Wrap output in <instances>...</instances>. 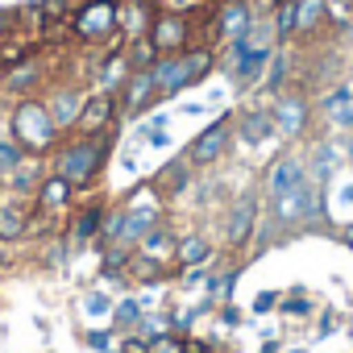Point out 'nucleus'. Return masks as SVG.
Masks as SVG:
<instances>
[{
	"mask_svg": "<svg viewBox=\"0 0 353 353\" xmlns=\"http://www.w3.org/2000/svg\"><path fill=\"white\" fill-rule=\"evenodd\" d=\"M154 345V353H183L188 349V341L179 336V332H166V336H158V341H150Z\"/></svg>",
	"mask_w": 353,
	"mask_h": 353,
	"instance_id": "473e14b6",
	"label": "nucleus"
},
{
	"mask_svg": "<svg viewBox=\"0 0 353 353\" xmlns=\"http://www.w3.org/2000/svg\"><path fill=\"white\" fill-rule=\"evenodd\" d=\"M274 299H279L274 291H266V295H258V299H254V316H262V312H270V303H274Z\"/></svg>",
	"mask_w": 353,
	"mask_h": 353,
	"instance_id": "e433bc0d",
	"label": "nucleus"
},
{
	"mask_svg": "<svg viewBox=\"0 0 353 353\" xmlns=\"http://www.w3.org/2000/svg\"><path fill=\"white\" fill-rule=\"evenodd\" d=\"M5 34H9V30H5V26H0V42H5Z\"/></svg>",
	"mask_w": 353,
	"mask_h": 353,
	"instance_id": "37998d69",
	"label": "nucleus"
},
{
	"mask_svg": "<svg viewBox=\"0 0 353 353\" xmlns=\"http://www.w3.org/2000/svg\"><path fill=\"white\" fill-rule=\"evenodd\" d=\"M208 38L212 42H221V46H233V42H241L250 30H254V5L250 0H216V5L208 9Z\"/></svg>",
	"mask_w": 353,
	"mask_h": 353,
	"instance_id": "1a4fd4ad",
	"label": "nucleus"
},
{
	"mask_svg": "<svg viewBox=\"0 0 353 353\" xmlns=\"http://www.w3.org/2000/svg\"><path fill=\"white\" fill-rule=\"evenodd\" d=\"M233 137H237L241 145H266L270 137H279V133H274V121H270V108L250 104V108L233 112Z\"/></svg>",
	"mask_w": 353,
	"mask_h": 353,
	"instance_id": "aec40b11",
	"label": "nucleus"
},
{
	"mask_svg": "<svg viewBox=\"0 0 353 353\" xmlns=\"http://www.w3.org/2000/svg\"><path fill=\"white\" fill-rule=\"evenodd\" d=\"M183 353H212V345H208V341H188Z\"/></svg>",
	"mask_w": 353,
	"mask_h": 353,
	"instance_id": "ea45409f",
	"label": "nucleus"
},
{
	"mask_svg": "<svg viewBox=\"0 0 353 353\" xmlns=\"http://www.w3.org/2000/svg\"><path fill=\"white\" fill-rule=\"evenodd\" d=\"M158 13H183V17H200L212 9V0H154Z\"/></svg>",
	"mask_w": 353,
	"mask_h": 353,
	"instance_id": "c756f323",
	"label": "nucleus"
},
{
	"mask_svg": "<svg viewBox=\"0 0 353 353\" xmlns=\"http://www.w3.org/2000/svg\"><path fill=\"white\" fill-rule=\"evenodd\" d=\"M324 188L316 183V179H307L303 188H295V192H287V196H274V200H266V221H270V229H279V233H303V229H316V225H324Z\"/></svg>",
	"mask_w": 353,
	"mask_h": 353,
	"instance_id": "20e7f679",
	"label": "nucleus"
},
{
	"mask_svg": "<svg viewBox=\"0 0 353 353\" xmlns=\"http://www.w3.org/2000/svg\"><path fill=\"white\" fill-rule=\"evenodd\" d=\"M341 166H345V145H341L336 137H320V141L312 145V158H307L312 179H316L320 188H328L336 174H341Z\"/></svg>",
	"mask_w": 353,
	"mask_h": 353,
	"instance_id": "4be33fe9",
	"label": "nucleus"
},
{
	"mask_svg": "<svg viewBox=\"0 0 353 353\" xmlns=\"http://www.w3.org/2000/svg\"><path fill=\"white\" fill-rule=\"evenodd\" d=\"M316 117L324 121V129H332V133H349L353 129V88L349 83H336V88H328L320 100H316Z\"/></svg>",
	"mask_w": 353,
	"mask_h": 353,
	"instance_id": "f3484780",
	"label": "nucleus"
},
{
	"mask_svg": "<svg viewBox=\"0 0 353 353\" xmlns=\"http://www.w3.org/2000/svg\"><path fill=\"white\" fill-rule=\"evenodd\" d=\"M212 254H216V245L208 241V233H183V237H179V245H174V262H179L183 270L212 262Z\"/></svg>",
	"mask_w": 353,
	"mask_h": 353,
	"instance_id": "bb28decb",
	"label": "nucleus"
},
{
	"mask_svg": "<svg viewBox=\"0 0 353 353\" xmlns=\"http://www.w3.org/2000/svg\"><path fill=\"white\" fill-rule=\"evenodd\" d=\"M192 179H196V166H192V162H188L183 154L174 158V162H166V166H162V170L154 174V183H158V188L166 192V200H179V196H183V192L192 188Z\"/></svg>",
	"mask_w": 353,
	"mask_h": 353,
	"instance_id": "a878e982",
	"label": "nucleus"
},
{
	"mask_svg": "<svg viewBox=\"0 0 353 353\" xmlns=\"http://www.w3.org/2000/svg\"><path fill=\"white\" fill-rule=\"evenodd\" d=\"M341 42L353 50V21H345V26H341Z\"/></svg>",
	"mask_w": 353,
	"mask_h": 353,
	"instance_id": "a19ab883",
	"label": "nucleus"
},
{
	"mask_svg": "<svg viewBox=\"0 0 353 353\" xmlns=\"http://www.w3.org/2000/svg\"><path fill=\"white\" fill-rule=\"evenodd\" d=\"M34 221H38V212H34V200L30 196H17V192L0 196V241H5V245L30 237L34 233Z\"/></svg>",
	"mask_w": 353,
	"mask_h": 353,
	"instance_id": "4468645a",
	"label": "nucleus"
},
{
	"mask_svg": "<svg viewBox=\"0 0 353 353\" xmlns=\"http://www.w3.org/2000/svg\"><path fill=\"white\" fill-rule=\"evenodd\" d=\"M349 88H353V79H349Z\"/></svg>",
	"mask_w": 353,
	"mask_h": 353,
	"instance_id": "a18cd8bd",
	"label": "nucleus"
},
{
	"mask_svg": "<svg viewBox=\"0 0 353 353\" xmlns=\"http://www.w3.org/2000/svg\"><path fill=\"white\" fill-rule=\"evenodd\" d=\"M108 208H112V204H104L100 196H92V204H83V208H71L67 241H71V245H100V233H104Z\"/></svg>",
	"mask_w": 353,
	"mask_h": 353,
	"instance_id": "dca6fc26",
	"label": "nucleus"
},
{
	"mask_svg": "<svg viewBox=\"0 0 353 353\" xmlns=\"http://www.w3.org/2000/svg\"><path fill=\"white\" fill-rule=\"evenodd\" d=\"M312 179V170H307V158L303 154H279L266 174H262V200H274V196H287L295 188H303Z\"/></svg>",
	"mask_w": 353,
	"mask_h": 353,
	"instance_id": "9b49d317",
	"label": "nucleus"
},
{
	"mask_svg": "<svg viewBox=\"0 0 353 353\" xmlns=\"http://www.w3.org/2000/svg\"><path fill=\"white\" fill-rule=\"evenodd\" d=\"M75 196H79V192L63 179V174L46 170V179H42L38 192H34V212H38V216H63V212H71Z\"/></svg>",
	"mask_w": 353,
	"mask_h": 353,
	"instance_id": "6ab92c4d",
	"label": "nucleus"
},
{
	"mask_svg": "<svg viewBox=\"0 0 353 353\" xmlns=\"http://www.w3.org/2000/svg\"><path fill=\"white\" fill-rule=\"evenodd\" d=\"M129 75H133V67H129V59H125V46H117V50L100 54V67H96V92H121Z\"/></svg>",
	"mask_w": 353,
	"mask_h": 353,
	"instance_id": "393cba45",
	"label": "nucleus"
},
{
	"mask_svg": "<svg viewBox=\"0 0 353 353\" xmlns=\"http://www.w3.org/2000/svg\"><path fill=\"white\" fill-rule=\"evenodd\" d=\"M88 345H92V349H112V336H108V332H92Z\"/></svg>",
	"mask_w": 353,
	"mask_h": 353,
	"instance_id": "4c0bfd02",
	"label": "nucleus"
},
{
	"mask_svg": "<svg viewBox=\"0 0 353 353\" xmlns=\"http://www.w3.org/2000/svg\"><path fill=\"white\" fill-rule=\"evenodd\" d=\"M341 145H345V166H353V129L341 137Z\"/></svg>",
	"mask_w": 353,
	"mask_h": 353,
	"instance_id": "58836bf2",
	"label": "nucleus"
},
{
	"mask_svg": "<svg viewBox=\"0 0 353 353\" xmlns=\"http://www.w3.org/2000/svg\"><path fill=\"white\" fill-rule=\"evenodd\" d=\"M108 307H112V303H108L104 291H92V295L83 299V312H88V316H108Z\"/></svg>",
	"mask_w": 353,
	"mask_h": 353,
	"instance_id": "72a5a7b5",
	"label": "nucleus"
},
{
	"mask_svg": "<svg viewBox=\"0 0 353 353\" xmlns=\"http://www.w3.org/2000/svg\"><path fill=\"white\" fill-rule=\"evenodd\" d=\"M46 88H50V71H46V63H42L38 54L26 59V63H17V67H9L5 79H0V96H9V100L42 96Z\"/></svg>",
	"mask_w": 353,
	"mask_h": 353,
	"instance_id": "ddd939ff",
	"label": "nucleus"
},
{
	"mask_svg": "<svg viewBox=\"0 0 353 353\" xmlns=\"http://www.w3.org/2000/svg\"><path fill=\"white\" fill-rule=\"evenodd\" d=\"M117 100H121V117H137V112L154 108V100H158L154 71H133V75L125 79V88L117 92Z\"/></svg>",
	"mask_w": 353,
	"mask_h": 353,
	"instance_id": "5701e85b",
	"label": "nucleus"
},
{
	"mask_svg": "<svg viewBox=\"0 0 353 353\" xmlns=\"http://www.w3.org/2000/svg\"><path fill=\"white\" fill-rule=\"evenodd\" d=\"M345 245L353 250V225H345Z\"/></svg>",
	"mask_w": 353,
	"mask_h": 353,
	"instance_id": "79ce46f5",
	"label": "nucleus"
},
{
	"mask_svg": "<svg viewBox=\"0 0 353 353\" xmlns=\"http://www.w3.org/2000/svg\"><path fill=\"white\" fill-rule=\"evenodd\" d=\"M26 158H30V154H26V150H21V145L9 137V133L0 137V174H13V170L26 162Z\"/></svg>",
	"mask_w": 353,
	"mask_h": 353,
	"instance_id": "7c9ffc66",
	"label": "nucleus"
},
{
	"mask_svg": "<svg viewBox=\"0 0 353 353\" xmlns=\"http://www.w3.org/2000/svg\"><path fill=\"white\" fill-rule=\"evenodd\" d=\"M117 117H121V100H117V92H88V100H83L79 121H75V129H71V133L104 137V133H112Z\"/></svg>",
	"mask_w": 353,
	"mask_h": 353,
	"instance_id": "f8f14e48",
	"label": "nucleus"
},
{
	"mask_svg": "<svg viewBox=\"0 0 353 353\" xmlns=\"http://www.w3.org/2000/svg\"><path fill=\"white\" fill-rule=\"evenodd\" d=\"M42 100H46V108H50V117H54V125L63 129V133H71L75 129V121H79V108H83V100H88V92L79 88V83H67V79H50V88L42 92Z\"/></svg>",
	"mask_w": 353,
	"mask_h": 353,
	"instance_id": "2eb2a0df",
	"label": "nucleus"
},
{
	"mask_svg": "<svg viewBox=\"0 0 353 353\" xmlns=\"http://www.w3.org/2000/svg\"><path fill=\"white\" fill-rule=\"evenodd\" d=\"M112 133L104 137H83V133H67L59 141V150L50 154V170L63 174V179L75 188V192H92L100 183V174L112 158Z\"/></svg>",
	"mask_w": 353,
	"mask_h": 353,
	"instance_id": "f257e3e1",
	"label": "nucleus"
},
{
	"mask_svg": "<svg viewBox=\"0 0 353 353\" xmlns=\"http://www.w3.org/2000/svg\"><path fill=\"white\" fill-rule=\"evenodd\" d=\"M283 312H287V316H295V320H303V316H312V303H307V299H299V295H291V299H283Z\"/></svg>",
	"mask_w": 353,
	"mask_h": 353,
	"instance_id": "f704fd0d",
	"label": "nucleus"
},
{
	"mask_svg": "<svg viewBox=\"0 0 353 353\" xmlns=\"http://www.w3.org/2000/svg\"><path fill=\"white\" fill-rule=\"evenodd\" d=\"M270 54H274V50H266V46H254L250 38L233 42V46H229V67H233V79H237L241 88H254V83L262 79V71H266Z\"/></svg>",
	"mask_w": 353,
	"mask_h": 353,
	"instance_id": "a211bd4d",
	"label": "nucleus"
},
{
	"mask_svg": "<svg viewBox=\"0 0 353 353\" xmlns=\"http://www.w3.org/2000/svg\"><path fill=\"white\" fill-rule=\"evenodd\" d=\"M262 216H266L262 192H258V188H241V192L229 200V208H225V250L241 254V250L258 237Z\"/></svg>",
	"mask_w": 353,
	"mask_h": 353,
	"instance_id": "0eeeda50",
	"label": "nucleus"
},
{
	"mask_svg": "<svg viewBox=\"0 0 353 353\" xmlns=\"http://www.w3.org/2000/svg\"><path fill=\"white\" fill-rule=\"evenodd\" d=\"M125 59H129V67L133 71H150L162 54L154 50V42H150V34L145 38H133V42H125Z\"/></svg>",
	"mask_w": 353,
	"mask_h": 353,
	"instance_id": "cd10ccee",
	"label": "nucleus"
},
{
	"mask_svg": "<svg viewBox=\"0 0 353 353\" xmlns=\"http://www.w3.org/2000/svg\"><path fill=\"white\" fill-rule=\"evenodd\" d=\"M150 42L158 54H183L188 46L200 42V26L196 17H183V13H158L150 26Z\"/></svg>",
	"mask_w": 353,
	"mask_h": 353,
	"instance_id": "9d476101",
	"label": "nucleus"
},
{
	"mask_svg": "<svg viewBox=\"0 0 353 353\" xmlns=\"http://www.w3.org/2000/svg\"><path fill=\"white\" fill-rule=\"evenodd\" d=\"M270 121L283 141H303L316 125V100L303 88H283L270 100Z\"/></svg>",
	"mask_w": 353,
	"mask_h": 353,
	"instance_id": "423d86ee",
	"label": "nucleus"
},
{
	"mask_svg": "<svg viewBox=\"0 0 353 353\" xmlns=\"http://www.w3.org/2000/svg\"><path fill=\"white\" fill-rule=\"evenodd\" d=\"M150 71H154L158 100L179 96V92L204 83V79L216 71V46H212V42H196V46H188L183 54H162Z\"/></svg>",
	"mask_w": 353,
	"mask_h": 353,
	"instance_id": "7ed1b4c3",
	"label": "nucleus"
},
{
	"mask_svg": "<svg viewBox=\"0 0 353 353\" xmlns=\"http://www.w3.org/2000/svg\"><path fill=\"white\" fill-rule=\"evenodd\" d=\"M154 17H158V5H154V0H121V13H117L121 38H125V42L145 38L150 26H154Z\"/></svg>",
	"mask_w": 353,
	"mask_h": 353,
	"instance_id": "b1692460",
	"label": "nucleus"
},
{
	"mask_svg": "<svg viewBox=\"0 0 353 353\" xmlns=\"http://www.w3.org/2000/svg\"><path fill=\"white\" fill-rule=\"evenodd\" d=\"M141 316H145V307H141L137 299H121V303H112V324L125 328V332H133Z\"/></svg>",
	"mask_w": 353,
	"mask_h": 353,
	"instance_id": "c85d7f7f",
	"label": "nucleus"
},
{
	"mask_svg": "<svg viewBox=\"0 0 353 353\" xmlns=\"http://www.w3.org/2000/svg\"><path fill=\"white\" fill-rule=\"evenodd\" d=\"M117 13H121V0H83V5L71 9L67 30L83 46H108V50H117V46H125Z\"/></svg>",
	"mask_w": 353,
	"mask_h": 353,
	"instance_id": "39448f33",
	"label": "nucleus"
},
{
	"mask_svg": "<svg viewBox=\"0 0 353 353\" xmlns=\"http://www.w3.org/2000/svg\"><path fill=\"white\" fill-rule=\"evenodd\" d=\"M121 353H154V345H150L145 336H137V332H133V336H125V341H121Z\"/></svg>",
	"mask_w": 353,
	"mask_h": 353,
	"instance_id": "c9c22d12",
	"label": "nucleus"
},
{
	"mask_svg": "<svg viewBox=\"0 0 353 353\" xmlns=\"http://www.w3.org/2000/svg\"><path fill=\"white\" fill-rule=\"evenodd\" d=\"M174 245H179V237L170 233V225H154V229L133 245V254H137L141 262L158 266V270H170V266H174Z\"/></svg>",
	"mask_w": 353,
	"mask_h": 353,
	"instance_id": "412c9836",
	"label": "nucleus"
},
{
	"mask_svg": "<svg viewBox=\"0 0 353 353\" xmlns=\"http://www.w3.org/2000/svg\"><path fill=\"white\" fill-rule=\"evenodd\" d=\"M233 117H221V121H212L208 129H200L192 141H188V150H183V158L196 166V170H208V166H221L225 158H229V150H233Z\"/></svg>",
	"mask_w": 353,
	"mask_h": 353,
	"instance_id": "6e6552de",
	"label": "nucleus"
},
{
	"mask_svg": "<svg viewBox=\"0 0 353 353\" xmlns=\"http://www.w3.org/2000/svg\"><path fill=\"white\" fill-rule=\"evenodd\" d=\"M345 21H353V0H328V26L341 30Z\"/></svg>",
	"mask_w": 353,
	"mask_h": 353,
	"instance_id": "2f4dec72",
	"label": "nucleus"
},
{
	"mask_svg": "<svg viewBox=\"0 0 353 353\" xmlns=\"http://www.w3.org/2000/svg\"><path fill=\"white\" fill-rule=\"evenodd\" d=\"M0 79H5V67H0Z\"/></svg>",
	"mask_w": 353,
	"mask_h": 353,
	"instance_id": "c03bdc74",
	"label": "nucleus"
},
{
	"mask_svg": "<svg viewBox=\"0 0 353 353\" xmlns=\"http://www.w3.org/2000/svg\"><path fill=\"white\" fill-rule=\"evenodd\" d=\"M5 125H9V137H13L30 158H50V154L59 150V141L67 137V133L54 125V117H50V108H46L42 96L13 100L9 112H5Z\"/></svg>",
	"mask_w": 353,
	"mask_h": 353,
	"instance_id": "f03ea898",
	"label": "nucleus"
}]
</instances>
